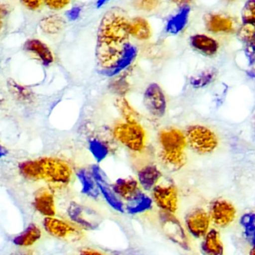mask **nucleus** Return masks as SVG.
<instances>
[{"instance_id":"36","label":"nucleus","mask_w":255,"mask_h":255,"mask_svg":"<svg viewBox=\"0 0 255 255\" xmlns=\"http://www.w3.org/2000/svg\"><path fill=\"white\" fill-rule=\"evenodd\" d=\"M10 88H12V91L13 93H15L16 95L19 97H21L22 99H28L27 97H30L29 92L28 91H27L26 89L23 88V87L21 86V85H16V83L13 82V83L10 84Z\"/></svg>"},{"instance_id":"10","label":"nucleus","mask_w":255,"mask_h":255,"mask_svg":"<svg viewBox=\"0 0 255 255\" xmlns=\"http://www.w3.org/2000/svg\"><path fill=\"white\" fill-rule=\"evenodd\" d=\"M210 218L214 225L220 228L230 226L236 218L237 210L233 204L226 199H217L211 204Z\"/></svg>"},{"instance_id":"43","label":"nucleus","mask_w":255,"mask_h":255,"mask_svg":"<svg viewBox=\"0 0 255 255\" xmlns=\"http://www.w3.org/2000/svg\"><path fill=\"white\" fill-rule=\"evenodd\" d=\"M250 255H255V247H253V249H252L250 253Z\"/></svg>"},{"instance_id":"16","label":"nucleus","mask_w":255,"mask_h":255,"mask_svg":"<svg viewBox=\"0 0 255 255\" xmlns=\"http://www.w3.org/2000/svg\"><path fill=\"white\" fill-rule=\"evenodd\" d=\"M162 177L160 169L156 165H145L137 173V181L143 190H152Z\"/></svg>"},{"instance_id":"11","label":"nucleus","mask_w":255,"mask_h":255,"mask_svg":"<svg viewBox=\"0 0 255 255\" xmlns=\"http://www.w3.org/2000/svg\"><path fill=\"white\" fill-rule=\"evenodd\" d=\"M43 225L49 235L58 239L79 241L82 237V232L74 226L54 217H46L43 220Z\"/></svg>"},{"instance_id":"4","label":"nucleus","mask_w":255,"mask_h":255,"mask_svg":"<svg viewBox=\"0 0 255 255\" xmlns=\"http://www.w3.org/2000/svg\"><path fill=\"white\" fill-rule=\"evenodd\" d=\"M113 133L117 140L130 151L140 152L145 148V132L137 123L118 124L114 128Z\"/></svg>"},{"instance_id":"27","label":"nucleus","mask_w":255,"mask_h":255,"mask_svg":"<svg viewBox=\"0 0 255 255\" xmlns=\"http://www.w3.org/2000/svg\"><path fill=\"white\" fill-rule=\"evenodd\" d=\"M240 223L246 239L253 247H255V213L249 212L244 214Z\"/></svg>"},{"instance_id":"38","label":"nucleus","mask_w":255,"mask_h":255,"mask_svg":"<svg viewBox=\"0 0 255 255\" xmlns=\"http://www.w3.org/2000/svg\"><path fill=\"white\" fill-rule=\"evenodd\" d=\"M80 255H106L92 249H84L80 252Z\"/></svg>"},{"instance_id":"29","label":"nucleus","mask_w":255,"mask_h":255,"mask_svg":"<svg viewBox=\"0 0 255 255\" xmlns=\"http://www.w3.org/2000/svg\"><path fill=\"white\" fill-rule=\"evenodd\" d=\"M117 107L123 118L125 120V122L139 124V115L125 98L121 97L118 99L117 101Z\"/></svg>"},{"instance_id":"1","label":"nucleus","mask_w":255,"mask_h":255,"mask_svg":"<svg viewBox=\"0 0 255 255\" xmlns=\"http://www.w3.org/2000/svg\"><path fill=\"white\" fill-rule=\"evenodd\" d=\"M128 16L122 7L109 9L99 25L96 57L100 73L115 77L127 70L136 58L129 41Z\"/></svg>"},{"instance_id":"32","label":"nucleus","mask_w":255,"mask_h":255,"mask_svg":"<svg viewBox=\"0 0 255 255\" xmlns=\"http://www.w3.org/2000/svg\"><path fill=\"white\" fill-rule=\"evenodd\" d=\"M243 25L255 29V0H248L242 10Z\"/></svg>"},{"instance_id":"39","label":"nucleus","mask_w":255,"mask_h":255,"mask_svg":"<svg viewBox=\"0 0 255 255\" xmlns=\"http://www.w3.org/2000/svg\"><path fill=\"white\" fill-rule=\"evenodd\" d=\"M171 1L176 3L180 7H182V6L189 5L193 0H171Z\"/></svg>"},{"instance_id":"20","label":"nucleus","mask_w":255,"mask_h":255,"mask_svg":"<svg viewBox=\"0 0 255 255\" xmlns=\"http://www.w3.org/2000/svg\"><path fill=\"white\" fill-rule=\"evenodd\" d=\"M76 176L82 187V193L91 199H97L100 196V189L93 177L91 171L85 169H79L76 172Z\"/></svg>"},{"instance_id":"33","label":"nucleus","mask_w":255,"mask_h":255,"mask_svg":"<svg viewBox=\"0 0 255 255\" xmlns=\"http://www.w3.org/2000/svg\"><path fill=\"white\" fill-rule=\"evenodd\" d=\"M160 2V0H135L134 6L139 10L149 12L157 8Z\"/></svg>"},{"instance_id":"15","label":"nucleus","mask_w":255,"mask_h":255,"mask_svg":"<svg viewBox=\"0 0 255 255\" xmlns=\"http://www.w3.org/2000/svg\"><path fill=\"white\" fill-rule=\"evenodd\" d=\"M190 43L195 50L207 57L217 55L220 49V44L217 40L206 34H196L191 36Z\"/></svg>"},{"instance_id":"28","label":"nucleus","mask_w":255,"mask_h":255,"mask_svg":"<svg viewBox=\"0 0 255 255\" xmlns=\"http://www.w3.org/2000/svg\"><path fill=\"white\" fill-rule=\"evenodd\" d=\"M88 147L97 163L103 161L110 153L109 145L98 138H91L88 142Z\"/></svg>"},{"instance_id":"34","label":"nucleus","mask_w":255,"mask_h":255,"mask_svg":"<svg viewBox=\"0 0 255 255\" xmlns=\"http://www.w3.org/2000/svg\"><path fill=\"white\" fill-rule=\"evenodd\" d=\"M70 0H44L46 4L51 10H59L64 9L70 4Z\"/></svg>"},{"instance_id":"30","label":"nucleus","mask_w":255,"mask_h":255,"mask_svg":"<svg viewBox=\"0 0 255 255\" xmlns=\"http://www.w3.org/2000/svg\"><path fill=\"white\" fill-rule=\"evenodd\" d=\"M216 76H217V73H216L215 70H211V69L205 70L199 74L192 77L190 79V84L193 88H204L214 82Z\"/></svg>"},{"instance_id":"42","label":"nucleus","mask_w":255,"mask_h":255,"mask_svg":"<svg viewBox=\"0 0 255 255\" xmlns=\"http://www.w3.org/2000/svg\"><path fill=\"white\" fill-rule=\"evenodd\" d=\"M3 21L2 16H1V12H0V31H1V28H2Z\"/></svg>"},{"instance_id":"13","label":"nucleus","mask_w":255,"mask_h":255,"mask_svg":"<svg viewBox=\"0 0 255 255\" xmlns=\"http://www.w3.org/2000/svg\"><path fill=\"white\" fill-rule=\"evenodd\" d=\"M207 30L214 34H229L235 31V22L231 16L222 13H208L205 16Z\"/></svg>"},{"instance_id":"24","label":"nucleus","mask_w":255,"mask_h":255,"mask_svg":"<svg viewBox=\"0 0 255 255\" xmlns=\"http://www.w3.org/2000/svg\"><path fill=\"white\" fill-rule=\"evenodd\" d=\"M130 36L137 40H148L151 36V28L148 21L141 16H136L129 22Z\"/></svg>"},{"instance_id":"35","label":"nucleus","mask_w":255,"mask_h":255,"mask_svg":"<svg viewBox=\"0 0 255 255\" xmlns=\"http://www.w3.org/2000/svg\"><path fill=\"white\" fill-rule=\"evenodd\" d=\"M24 7L30 10H39L44 4V0H19Z\"/></svg>"},{"instance_id":"9","label":"nucleus","mask_w":255,"mask_h":255,"mask_svg":"<svg viewBox=\"0 0 255 255\" xmlns=\"http://www.w3.org/2000/svg\"><path fill=\"white\" fill-rule=\"evenodd\" d=\"M152 199L161 211L174 214L178 209V191L173 184H157L152 190Z\"/></svg>"},{"instance_id":"40","label":"nucleus","mask_w":255,"mask_h":255,"mask_svg":"<svg viewBox=\"0 0 255 255\" xmlns=\"http://www.w3.org/2000/svg\"><path fill=\"white\" fill-rule=\"evenodd\" d=\"M109 0H97V8H100L103 7V5L106 4Z\"/></svg>"},{"instance_id":"8","label":"nucleus","mask_w":255,"mask_h":255,"mask_svg":"<svg viewBox=\"0 0 255 255\" xmlns=\"http://www.w3.org/2000/svg\"><path fill=\"white\" fill-rule=\"evenodd\" d=\"M143 105L148 113L153 118H162L167 109L166 96L157 83H151L145 88L143 94Z\"/></svg>"},{"instance_id":"18","label":"nucleus","mask_w":255,"mask_h":255,"mask_svg":"<svg viewBox=\"0 0 255 255\" xmlns=\"http://www.w3.org/2000/svg\"><path fill=\"white\" fill-rule=\"evenodd\" d=\"M202 250L205 255H224V246L220 233L216 229L208 231L204 237Z\"/></svg>"},{"instance_id":"31","label":"nucleus","mask_w":255,"mask_h":255,"mask_svg":"<svg viewBox=\"0 0 255 255\" xmlns=\"http://www.w3.org/2000/svg\"><path fill=\"white\" fill-rule=\"evenodd\" d=\"M241 40L245 43L249 52L255 56V29L243 25L239 31Z\"/></svg>"},{"instance_id":"25","label":"nucleus","mask_w":255,"mask_h":255,"mask_svg":"<svg viewBox=\"0 0 255 255\" xmlns=\"http://www.w3.org/2000/svg\"><path fill=\"white\" fill-rule=\"evenodd\" d=\"M41 238V232L35 224H30L22 233L15 237L13 243L18 247H28L34 245Z\"/></svg>"},{"instance_id":"37","label":"nucleus","mask_w":255,"mask_h":255,"mask_svg":"<svg viewBox=\"0 0 255 255\" xmlns=\"http://www.w3.org/2000/svg\"><path fill=\"white\" fill-rule=\"evenodd\" d=\"M81 12H82V8L79 6H75L72 7L71 9L68 10L66 13L67 17L70 19V21H75L79 19L80 16Z\"/></svg>"},{"instance_id":"41","label":"nucleus","mask_w":255,"mask_h":255,"mask_svg":"<svg viewBox=\"0 0 255 255\" xmlns=\"http://www.w3.org/2000/svg\"><path fill=\"white\" fill-rule=\"evenodd\" d=\"M6 154V150L0 145V157H4Z\"/></svg>"},{"instance_id":"6","label":"nucleus","mask_w":255,"mask_h":255,"mask_svg":"<svg viewBox=\"0 0 255 255\" xmlns=\"http://www.w3.org/2000/svg\"><path fill=\"white\" fill-rule=\"evenodd\" d=\"M67 215L73 223L87 231L96 230L103 222V218L97 211L76 202H70Z\"/></svg>"},{"instance_id":"5","label":"nucleus","mask_w":255,"mask_h":255,"mask_svg":"<svg viewBox=\"0 0 255 255\" xmlns=\"http://www.w3.org/2000/svg\"><path fill=\"white\" fill-rule=\"evenodd\" d=\"M40 165V178L58 186L69 184L71 179L72 170L69 165L57 158H43L39 160Z\"/></svg>"},{"instance_id":"3","label":"nucleus","mask_w":255,"mask_h":255,"mask_svg":"<svg viewBox=\"0 0 255 255\" xmlns=\"http://www.w3.org/2000/svg\"><path fill=\"white\" fill-rule=\"evenodd\" d=\"M184 134L187 145L197 154H211L218 147V136L209 128L201 125L191 126Z\"/></svg>"},{"instance_id":"26","label":"nucleus","mask_w":255,"mask_h":255,"mask_svg":"<svg viewBox=\"0 0 255 255\" xmlns=\"http://www.w3.org/2000/svg\"><path fill=\"white\" fill-rule=\"evenodd\" d=\"M97 185L100 189V193L114 210L120 213L125 212V205L122 199L117 195L112 186L109 185V181L98 183Z\"/></svg>"},{"instance_id":"2","label":"nucleus","mask_w":255,"mask_h":255,"mask_svg":"<svg viewBox=\"0 0 255 255\" xmlns=\"http://www.w3.org/2000/svg\"><path fill=\"white\" fill-rule=\"evenodd\" d=\"M158 143L160 159L166 167L178 170L185 165L187 143L183 132L174 128L163 129L159 133Z\"/></svg>"},{"instance_id":"21","label":"nucleus","mask_w":255,"mask_h":255,"mask_svg":"<svg viewBox=\"0 0 255 255\" xmlns=\"http://www.w3.org/2000/svg\"><path fill=\"white\" fill-rule=\"evenodd\" d=\"M189 5L180 7L176 13L168 19L166 25V31L169 34H178L181 32L188 22L189 13H190Z\"/></svg>"},{"instance_id":"22","label":"nucleus","mask_w":255,"mask_h":255,"mask_svg":"<svg viewBox=\"0 0 255 255\" xmlns=\"http://www.w3.org/2000/svg\"><path fill=\"white\" fill-rule=\"evenodd\" d=\"M152 205L153 199L143 192L140 191L133 199L128 201L125 210L129 214L135 215L149 211L152 208Z\"/></svg>"},{"instance_id":"17","label":"nucleus","mask_w":255,"mask_h":255,"mask_svg":"<svg viewBox=\"0 0 255 255\" xmlns=\"http://www.w3.org/2000/svg\"><path fill=\"white\" fill-rule=\"evenodd\" d=\"M112 187L117 195L127 202L141 191L139 183L132 178H119Z\"/></svg>"},{"instance_id":"7","label":"nucleus","mask_w":255,"mask_h":255,"mask_svg":"<svg viewBox=\"0 0 255 255\" xmlns=\"http://www.w3.org/2000/svg\"><path fill=\"white\" fill-rule=\"evenodd\" d=\"M160 227L168 239L185 250H190V243L178 219L172 213L161 211L159 214Z\"/></svg>"},{"instance_id":"14","label":"nucleus","mask_w":255,"mask_h":255,"mask_svg":"<svg viewBox=\"0 0 255 255\" xmlns=\"http://www.w3.org/2000/svg\"><path fill=\"white\" fill-rule=\"evenodd\" d=\"M24 49L34 55L43 65L49 66L54 62V56L49 46L38 39H29L25 41Z\"/></svg>"},{"instance_id":"12","label":"nucleus","mask_w":255,"mask_h":255,"mask_svg":"<svg viewBox=\"0 0 255 255\" xmlns=\"http://www.w3.org/2000/svg\"><path fill=\"white\" fill-rule=\"evenodd\" d=\"M209 214L203 208H195L185 217V224L189 233L195 238H202L209 231L211 225Z\"/></svg>"},{"instance_id":"19","label":"nucleus","mask_w":255,"mask_h":255,"mask_svg":"<svg viewBox=\"0 0 255 255\" xmlns=\"http://www.w3.org/2000/svg\"><path fill=\"white\" fill-rule=\"evenodd\" d=\"M34 205L35 209L46 217L55 215V200L49 190H40L34 198Z\"/></svg>"},{"instance_id":"23","label":"nucleus","mask_w":255,"mask_h":255,"mask_svg":"<svg viewBox=\"0 0 255 255\" xmlns=\"http://www.w3.org/2000/svg\"><path fill=\"white\" fill-rule=\"evenodd\" d=\"M65 25L64 18L58 14L44 16L39 22L40 30L47 34H58L64 29Z\"/></svg>"}]
</instances>
